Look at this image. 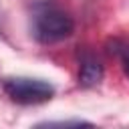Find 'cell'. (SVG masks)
I'll return each instance as SVG.
<instances>
[{
	"label": "cell",
	"mask_w": 129,
	"mask_h": 129,
	"mask_svg": "<svg viewBox=\"0 0 129 129\" xmlns=\"http://www.w3.org/2000/svg\"><path fill=\"white\" fill-rule=\"evenodd\" d=\"M6 95L18 103V105H38L46 103L54 95V87L42 79H30V77H12L4 79L2 83Z\"/></svg>",
	"instance_id": "obj_2"
},
{
	"label": "cell",
	"mask_w": 129,
	"mask_h": 129,
	"mask_svg": "<svg viewBox=\"0 0 129 129\" xmlns=\"http://www.w3.org/2000/svg\"><path fill=\"white\" fill-rule=\"evenodd\" d=\"M103 73H105L103 62L95 54H89V52L83 54V58H81V71H79V85L81 87L89 89V87L99 85L101 79H103Z\"/></svg>",
	"instance_id": "obj_3"
},
{
	"label": "cell",
	"mask_w": 129,
	"mask_h": 129,
	"mask_svg": "<svg viewBox=\"0 0 129 129\" xmlns=\"http://www.w3.org/2000/svg\"><path fill=\"white\" fill-rule=\"evenodd\" d=\"M111 52H115L129 77V40H113L111 42Z\"/></svg>",
	"instance_id": "obj_4"
},
{
	"label": "cell",
	"mask_w": 129,
	"mask_h": 129,
	"mask_svg": "<svg viewBox=\"0 0 129 129\" xmlns=\"http://www.w3.org/2000/svg\"><path fill=\"white\" fill-rule=\"evenodd\" d=\"M30 30L40 44H54L75 30L71 14L52 0H38L30 8Z\"/></svg>",
	"instance_id": "obj_1"
}]
</instances>
